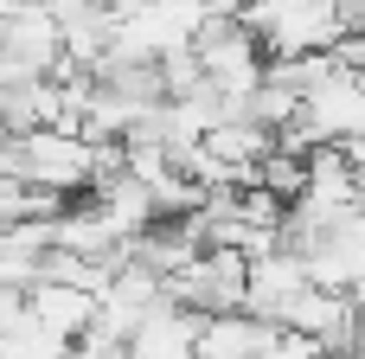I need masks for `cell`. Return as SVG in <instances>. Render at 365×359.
Masks as SVG:
<instances>
[{
	"instance_id": "6da1fadb",
	"label": "cell",
	"mask_w": 365,
	"mask_h": 359,
	"mask_svg": "<svg viewBox=\"0 0 365 359\" xmlns=\"http://www.w3.org/2000/svg\"><path fill=\"white\" fill-rule=\"evenodd\" d=\"M122 167V141H83L71 128H26L13 135V173L26 186H45V193H83L96 173H115Z\"/></svg>"
},
{
	"instance_id": "7a4b0ae2",
	"label": "cell",
	"mask_w": 365,
	"mask_h": 359,
	"mask_svg": "<svg viewBox=\"0 0 365 359\" xmlns=\"http://www.w3.org/2000/svg\"><path fill=\"white\" fill-rule=\"evenodd\" d=\"M263 45V58H308V51H334L346 19H340V0H282L269 13H250L244 19Z\"/></svg>"
},
{
	"instance_id": "3957f363",
	"label": "cell",
	"mask_w": 365,
	"mask_h": 359,
	"mask_svg": "<svg viewBox=\"0 0 365 359\" xmlns=\"http://www.w3.org/2000/svg\"><path fill=\"white\" fill-rule=\"evenodd\" d=\"M186 51L199 58V71H205V84L218 96H250L263 84V64H269L263 45H257V32L244 19H205Z\"/></svg>"
},
{
	"instance_id": "277c9868",
	"label": "cell",
	"mask_w": 365,
	"mask_h": 359,
	"mask_svg": "<svg viewBox=\"0 0 365 359\" xmlns=\"http://www.w3.org/2000/svg\"><path fill=\"white\" fill-rule=\"evenodd\" d=\"M276 328H295V334L321 340L334 359L359 353V308H353L346 295H334V289H314V283L282 308V321H276Z\"/></svg>"
},
{
	"instance_id": "5b68a950",
	"label": "cell",
	"mask_w": 365,
	"mask_h": 359,
	"mask_svg": "<svg viewBox=\"0 0 365 359\" xmlns=\"http://www.w3.org/2000/svg\"><path fill=\"white\" fill-rule=\"evenodd\" d=\"M308 289V263L295 257V251H269V257H257L250 270H244V315H257V321H282V308L295 302Z\"/></svg>"
},
{
	"instance_id": "8992f818",
	"label": "cell",
	"mask_w": 365,
	"mask_h": 359,
	"mask_svg": "<svg viewBox=\"0 0 365 359\" xmlns=\"http://www.w3.org/2000/svg\"><path fill=\"white\" fill-rule=\"evenodd\" d=\"M199 321H205V315H192V308L154 302V308L141 315V328L128 334V359H192Z\"/></svg>"
},
{
	"instance_id": "52a82bcc",
	"label": "cell",
	"mask_w": 365,
	"mask_h": 359,
	"mask_svg": "<svg viewBox=\"0 0 365 359\" xmlns=\"http://www.w3.org/2000/svg\"><path fill=\"white\" fill-rule=\"evenodd\" d=\"M26 315L38 321V328H51L58 340H77L83 328H90V315H96V295L90 289H77V283H26Z\"/></svg>"
},
{
	"instance_id": "ba28073f",
	"label": "cell",
	"mask_w": 365,
	"mask_h": 359,
	"mask_svg": "<svg viewBox=\"0 0 365 359\" xmlns=\"http://www.w3.org/2000/svg\"><path fill=\"white\" fill-rule=\"evenodd\" d=\"M269 340V321L231 308V315H205L199 321V340H192V359H250Z\"/></svg>"
},
{
	"instance_id": "9c48e42d",
	"label": "cell",
	"mask_w": 365,
	"mask_h": 359,
	"mask_svg": "<svg viewBox=\"0 0 365 359\" xmlns=\"http://www.w3.org/2000/svg\"><path fill=\"white\" fill-rule=\"evenodd\" d=\"M71 340H58L51 328H38L32 315H19L6 334H0V359H64Z\"/></svg>"
},
{
	"instance_id": "30bf717a",
	"label": "cell",
	"mask_w": 365,
	"mask_h": 359,
	"mask_svg": "<svg viewBox=\"0 0 365 359\" xmlns=\"http://www.w3.org/2000/svg\"><path fill=\"white\" fill-rule=\"evenodd\" d=\"M250 359H334L321 340H308V334H295V328H269V340L257 347Z\"/></svg>"
},
{
	"instance_id": "8fae6325",
	"label": "cell",
	"mask_w": 365,
	"mask_h": 359,
	"mask_svg": "<svg viewBox=\"0 0 365 359\" xmlns=\"http://www.w3.org/2000/svg\"><path fill=\"white\" fill-rule=\"evenodd\" d=\"M205 13H212V19H244L250 0H205Z\"/></svg>"
},
{
	"instance_id": "7c38bea8",
	"label": "cell",
	"mask_w": 365,
	"mask_h": 359,
	"mask_svg": "<svg viewBox=\"0 0 365 359\" xmlns=\"http://www.w3.org/2000/svg\"><path fill=\"white\" fill-rule=\"evenodd\" d=\"M340 19H346V32H365V0H340Z\"/></svg>"
}]
</instances>
